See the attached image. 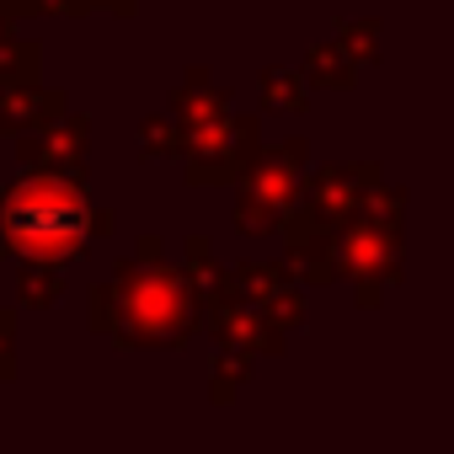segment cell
Returning <instances> with one entry per match:
<instances>
[{"label":"cell","mask_w":454,"mask_h":454,"mask_svg":"<svg viewBox=\"0 0 454 454\" xmlns=\"http://www.w3.org/2000/svg\"><path fill=\"white\" fill-rule=\"evenodd\" d=\"M203 326V305L166 257H123L91 289V332L118 348H182Z\"/></svg>","instance_id":"6da1fadb"},{"label":"cell","mask_w":454,"mask_h":454,"mask_svg":"<svg viewBox=\"0 0 454 454\" xmlns=\"http://www.w3.org/2000/svg\"><path fill=\"white\" fill-rule=\"evenodd\" d=\"M86 214H91L86 176L22 166V176L0 187V262L17 257H38L59 268L81 262L91 252Z\"/></svg>","instance_id":"7a4b0ae2"},{"label":"cell","mask_w":454,"mask_h":454,"mask_svg":"<svg viewBox=\"0 0 454 454\" xmlns=\"http://www.w3.org/2000/svg\"><path fill=\"white\" fill-rule=\"evenodd\" d=\"M305 171H310V145L305 139L257 150L252 166L236 176V231L241 236H273L278 224L300 208Z\"/></svg>","instance_id":"3957f363"},{"label":"cell","mask_w":454,"mask_h":454,"mask_svg":"<svg viewBox=\"0 0 454 454\" xmlns=\"http://www.w3.org/2000/svg\"><path fill=\"white\" fill-rule=\"evenodd\" d=\"M262 150V118L257 113H219L182 134L176 160L187 166L192 187H236V176Z\"/></svg>","instance_id":"277c9868"},{"label":"cell","mask_w":454,"mask_h":454,"mask_svg":"<svg viewBox=\"0 0 454 454\" xmlns=\"http://www.w3.org/2000/svg\"><path fill=\"white\" fill-rule=\"evenodd\" d=\"M401 224H380L353 214L337 224V273L358 289V305H380L390 284H401Z\"/></svg>","instance_id":"5b68a950"},{"label":"cell","mask_w":454,"mask_h":454,"mask_svg":"<svg viewBox=\"0 0 454 454\" xmlns=\"http://www.w3.org/2000/svg\"><path fill=\"white\" fill-rule=\"evenodd\" d=\"M203 326L214 337V348H236V353H252V358H278L289 332L273 326L252 300L231 294V289H219L208 305H203Z\"/></svg>","instance_id":"8992f818"},{"label":"cell","mask_w":454,"mask_h":454,"mask_svg":"<svg viewBox=\"0 0 454 454\" xmlns=\"http://www.w3.org/2000/svg\"><path fill=\"white\" fill-rule=\"evenodd\" d=\"M224 289L252 300L284 332H294L305 321V284L289 273V262H241V268H224Z\"/></svg>","instance_id":"52a82bcc"},{"label":"cell","mask_w":454,"mask_h":454,"mask_svg":"<svg viewBox=\"0 0 454 454\" xmlns=\"http://www.w3.org/2000/svg\"><path fill=\"white\" fill-rule=\"evenodd\" d=\"M385 171L374 160H348V166H321V171H305V192H300V208L321 224H348L364 203V192L380 182Z\"/></svg>","instance_id":"ba28073f"},{"label":"cell","mask_w":454,"mask_h":454,"mask_svg":"<svg viewBox=\"0 0 454 454\" xmlns=\"http://www.w3.org/2000/svg\"><path fill=\"white\" fill-rule=\"evenodd\" d=\"M86 145H91V123L65 107L59 118H49V123L17 134V160L33 166V171H70V176H86Z\"/></svg>","instance_id":"9c48e42d"},{"label":"cell","mask_w":454,"mask_h":454,"mask_svg":"<svg viewBox=\"0 0 454 454\" xmlns=\"http://www.w3.org/2000/svg\"><path fill=\"white\" fill-rule=\"evenodd\" d=\"M273 236H284V262L300 284H337V231L321 219H310L305 208H294Z\"/></svg>","instance_id":"30bf717a"},{"label":"cell","mask_w":454,"mask_h":454,"mask_svg":"<svg viewBox=\"0 0 454 454\" xmlns=\"http://www.w3.org/2000/svg\"><path fill=\"white\" fill-rule=\"evenodd\" d=\"M65 107H70L65 91H54L43 81H0V139H17L22 129L59 118Z\"/></svg>","instance_id":"8fae6325"},{"label":"cell","mask_w":454,"mask_h":454,"mask_svg":"<svg viewBox=\"0 0 454 454\" xmlns=\"http://www.w3.org/2000/svg\"><path fill=\"white\" fill-rule=\"evenodd\" d=\"M219 113H231V91H224L203 65H192L187 70V81L166 97V118L187 134V129H198V123H208V118H219Z\"/></svg>","instance_id":"7c38bea8"},{"label":"cell","mask_w":454,"mask_h":454,"mask_svg":"<svg viewBox=\"0 0 454 454\" xmlns=\"http://www.w3.org/2000/svg\"><path fill=\"white\" fill-rule=\"evenodd\" d=\"M310 86H332V91H353L358 86V65H353V54L332 38V43H310V54H305V70H300Z\"/></svg>","instance_id":"4fadbf2b"},{"label":"cell","mask_w":454,"mask_h":454,"mask_svg":"<svg viewBox=\"0 0 454 454\" xmlns=\"http://www.w3.org/2000/svg\"><path fill=\"white\" fill-rule=\"evenodd\" d=\"M65 294V268L59 262H38V257H17V300L27 310H49Z\"/></svg>","instance_id":"5bb4252c"},{"label":"cell","mask_w":454,"mask_h":454,"mask_svg":"<svg viewBox=\"0 0 454 454\" xmlns=\"http://www.w3.org/2000/svg\"><path fill=\"white\" fill-rule=\"evenodd\" d=\"M182 278H187V289L198 294V305H208V300L224 289V262L214 257V241H208V236H187V252H182Z\"/></svg>","instance_id":"9a60e30c"},{"label":"cell","mask_w":454,"mask_h":454,"mask_svg":"<svg viewBox=\"0 0 454 454\" xmlns=\"http://www.w3.org/2000/svg\"><path fill=\"white\" fill-rule=\"evenodd\" d=\"M257 86H262V107H268V113H305V107H310V81H305L300 70L268 65Z\"/></svg>","instance_id":"2e32d148"},{"label":"cell","mask_w":454,"mask_h":454,"mask_svg":"<svg viewBox=\"0 0 454 454\" xmlns=\"http://www.w3.org/2000/svg\"><path fill=\"white\" fill-rule=\"evenodd\" d=\"M252 364H257L252 353L219 348V353H214V374H208V401H219V406H224V401H236V390L252 380Z\"/></svg>","instance_id":"e0dca14e"},{"label":"cell","mask_w":454,"mask_h":454,"mask_svg":"<svg viewBox=\"0 0 454 454\" xmlns=\"http://www.w3.org/2000/svg\"><path fill=\"white\" fill-rule=\"evenodd\" d=\"M176 150H182V129L166 113H150L139 123V155L145 160H176Z\"/></svg>","instance_id":"ac0fdd59"},{"label":"cell","mask_w":454,"mask_h":454,"mask_svg":"<svg viewBox=\"0 0 454 454\" xmlns=\"http://www.w3.org/2000/svg\"><path fill=\"white\" fill-rule=\"evenodd\" d=\"M358 214H364V219H380V224H401V231H406V192H401V187H390V182L380 176V182L364 192Z\"/></svg>","instance_id":"d6986e66"},{"label":"cell","mask_w":454,"mask_h":454,"mask_svg":"<svg viewBox=\"0 0 454 454\" xmlns=\"http://www.w3.org/2000/svg\"><path fill=\"white\" fill-rule=\"evenodd\" d=\"M337 43L353 54V65H358V70H369V65L380 59V22H374V17H364V22H342Z\"/></svg>","instance_id":"ffe728a7"},{"label":"cell","mask_w":454,"mask_h":454,"mask_svg":"<svg viewBox=\"0 0 454 454\" xmlns=\"http://www.w3.org/2000/svg\"><path fill=\"white\" fill-rule=\"evenodd\" d=\"M43 12H59V17H86V12L134 17V12H139V0H43Z\"/></svg>","instance_id":"44dd1931"},{"label":"cell","mask_w":454,"mask_h":454,"mask_svg":"<svg viewBox=\"0 0 454 454\" xmlns=\"http://www.w3.org/2000/svg\"><path fill=\"white\" fill-rule=\"evenodd\" d=\"M17 380V310L0 305V385Z\"/></svg>","instance_id":"7402d4cb"},{"label":"cell","mask_w":454,"mask_h":454,"mask_svg":"<svg viewBox=\"0 0 454 454\" xmlns=\"http://www.w3.org/2000/svg\"><path fill=\"white\" fill-rule=\"evenodd\" d=\"M43 12V0H0V43H6L27 17H38Z\"/></svg>","instance_id":"603a6c76"},{"label":"cell","mask_w":454,"mask_h":454,"mask_svg":"<svg viewBox=\"0 0 454 454\" xmlns=\"http://www.w3.org/2000/svg\"><path fill=\"white\" fill-rule=\"evenodd\" d=\"M86 231H91V241L113 236V231H118V214H113V208H91V214H86Z\"/></svg>","instance_id":"cb8c5ba5"},{"label":"cell","mask_w":454,"mask_h":454,"mask_svg":"<svg viewBox=\"0 0 454 454\" xmlns=\"http://www.w3.org/2000/svg\"><path fill=\"white\" fill-rule=\"evenodd\" d=\"M134 257H166V247H160V236H139V247H134Z\"/></svg>","instance_id":"d4e9b609"}]
</instances>
